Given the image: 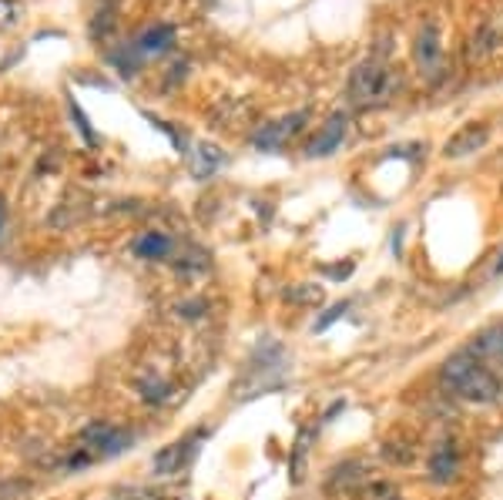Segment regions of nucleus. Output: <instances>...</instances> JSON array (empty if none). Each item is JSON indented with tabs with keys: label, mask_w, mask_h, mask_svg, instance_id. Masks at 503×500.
Returning <instances> with one entry per match:
<instances>
[{
	"label": "nucleus",
	"mask_w": 503,
	"mask_h": 500,
	"mask_svg": "<svg viewBox=\"0 0 503 500\" xmlns=\"http://www.w3.org/2000/svg\"><path fill=\"white\" fill-rule=\"evenodd\" d=\"M134 443V433L131 430L118 427L111 420H91L88 427L78 433V447L71 450V457L64 460V467L68 470H84L98 464V460H111L118 453Z\"/></svg>",
	"instance_id": "2"
},
{
	"label": "nucleus",
	"mask_w": 503,
	"mask_h": 500,
	"mask_svg": "<svg viewBox=\"0 0 503 500\" xmlns=\"http://www.w3.org/2000/svg\"><path fill=\"white\" fill-rule=\"evenodd\" d=\"M346 309H350V303H336V306H332V309H329L326 316H322V319H316V326H312V329H316V333H322V329H329V326L336 323L340 316H346Z\"/></svg>",
	"instance_id": "17"
},
{
	"label": "nucleus",
	"mask_w": 503,
	"mask_h": 500,
	"mask_svg": "<svg viewBox=\"0 0 503 500\" xmlns=\"http://www.w3.org/2000/svg\"><path fill=\"white\" fill-rule=\"evenodd\" d=\"M222 165H225V155H222L215 145H198L195 151H192V175L202 178V182L215 175Z\"/></svg>",
	"instance_id": "13"
},
{
	"label": "nucleus",
	"mask_w": 503,
	"mask_h": 500,
	"mask_svg": "<svg viewBox=\"0 0 503 500\" xmlns=\"http://www.w3.org/2000/svg\"><path fill=\"white\" fill-rule=\"evenodd\" d=\"M426 470H430L433 484H450L460 474V450H456V443L453 440L436 443L430 450V457H426Z\"/></svg>",
	"instance_id": "9"
},
{
	"label": "nucleus",
	"mask_w": 503,
	"mask_h": 500,
	"mask_svg": "<svg viewBox=\"0 0 503 500\" xmlns=\"http://www.w3.org/2000/svg\"><path fill=\"white\" fill-rule=\"evenodd\" d=\"M4 222H7V205H4V198H0V232H4Z\"/></svg>",
	"instance_id": "19"
},
{
	"label": "nucleus",
	"mask_w": 503,
	"mask_h": 500,
	"mask_svg": "<svg viewBox=\"0 0 503 500\" xmlns=\"http://www.w3.org/2000/svg\"><path fill=\"white\" fill-rule=\"evenodd\" d=\"M346 135H350V115H346V111H336V115H329L326 121H322V128L316 131V138L306 145V155L309 158L332 155V151L346 141Z\"/></svg>",
	"instance_id": "7"
},
{
	"label": "nucleus",
	"mask_w": 503,
	"mask_h": 500,
	"mask_svg": "<svg viewBox=\"0 0 503 500\" xmlns=\"http://www.w3.org/2000/svg\"><path fill=\"white\" fill-rule=\"evenodd\" d=\"M202 437H205V430H195V433H188V437H182V440H175V443L162 447L152 457V470L158 474V477H175V474H182V470L195 460Z\"/></svg>",
	"instance_id": "5"
},
{
	"label": "nucleus",
	"mask_w": 503,
	"mask_h": 500,
	"mask_svg": "<svg viewBox=\"0 0 503 500\" xmlns=\"http://www.w3.org/2000/svg\"><path fill=\"white\" fill-rule=\"evenodd\" d=\"M396 91H400V74L376 57L356 64L346 81V98L352 108H386L396 98Z\"/></svg>",
	"instance_id": "3"
},
{
	"label": "nucleus",
	"mask_w": 503,
	"mask_h": 500,
	"mask_svg": "<svg viewBox=\"0 0 503 500\" xmlns=\"http://www.w3.org/2000/svg\"><path fill=\"white\" fill-rule=\"evenodd\" d=\"M17 24V4L14 0H0V31H7Z\"/></svg>",
	"instance_id": "18"
},
{
	"label": "nucleus",
	"mask_w": 503,
	"mask_h": 500,
	"mask_svg": "<svg viewBox=\"0 0 503 500\" xmlns=\"http://www.w3.org/2000/svg\"><path fill=\"white\" fill-rule=\"evenodd\" d=\"M306 121H309V111H292V115L278 118L272 125H262L256 135H252V148H258V151H278L288 138H296L299 131L306 128Z\"/></svg>",
	"instance_id": "6"
},
{
	"label": "nucleus",
	"mask_w": 503,
	"mask_h": 500,
	"mask_svg": "<svg viewBox=\"0 0 503 500\" xmlns=\"http://www.w3.org/2000/svg\"><path fill=\"white\" fill-rule=\"evenodd\" d=\"M503 44V34L497 24H483V27H477L473 31V41H470V57L473 61H487V57H493V54L500 51Z\"/></svg>",
	"instance_id": "12"
},
{
	"label": "nucleus",
	"mask_w": 503,
	"mask_h": 500,
	"mask_svg": "<svg viewBox=\"0 0 503 500\" xmlns=\"http://www.w3.org/2000/svg\"><path fill=\"white\" fill-rule=\"evenodd\" d=\"M286 299L292 306H319L322 303V289L319 286H292L286 292Z\"/></svg>",
	"instance_id": "16"
},
{
	"label": "nucleus",
	"mask_w": 503,
	"mask_h": 500,
	"mask_svg": "<svg viewBox=\"0 0 503 500\" xmlns=\"http://www.w3.org/2000/svg\"><path fill=\"white\" fill-rule=\"evenodd\" d=\"M487 141H490V128L483 125V121H466V125L456 128V131L443 141V155L466 158V155H473V151H480Z\"/></svg>",
	"instance_id": "8"
},
{
	"label": "nucleus",
	"mask_w": 503,
	"mask_h": 500,
	"mask_svg": "<svg viewBox=\"0 0 503 500\" xmlns=\"http://www.w3.org/2000/svg\"><path fill=\"white\" fill-rule=\"evenodd\" d=\"M440 380L453 396H460L463 403L473 407H490L503 396V380L497 370L483 363L480 356H473L470 349L453 353L446 363L440 366Z\"/></svg>",
	"instance_id": "1"
},
{
	"label": "nucleus",
	"mask_w": 503,
	"mask_h": 500,
	"mask_svg": "<svg viewBox=\"0 0 503 500\" xmlns=\"http://www.w3.org/2000/svg\"><path fill=\"white\" fill-rule=\"evenodd\" d=\"M68 108H71V118H74V125H78V131H81V138H84V145H101V138H98V131H94L91 128V118L84 115L81 111V105H78V101H68Z\"/></svg>",
	"instance_id": "15"
},
{
	"label": "nucleus",
	"mask_w": 503,
	"mask_h": 500,
	"mask_svg": "<svg viewBox=\"0 0 503 500\" xmlns=\"http://www.w3.org/2000/svg\"><path fill=\"white\" fill-rule=\"evenodd\" d=\"M131 252L134 259L141 262H164L172 259V252H175V239L172 235H164V232H141L138 239L131 242Z\"/></svg>",
	"instance_id": "10"
},
{
	"label": "nucleus",
	"mask_w": 503,
	"mask_h": 500,
	"mask_svg": "<svg viewBox=\"0 0 503 500\" xmlns=\"http://www.w3.org/2000/svg\"><path fill=\"white\" fill-rule=\"evenodd\" d=\"M473 356H480L483 363L490 366H497L503 373V326H490V329H483V333H477L473 336V343L466 346Z\"/></svg>",
	"instance_id": "11"
},
{
	"label": "nucleus",
	"mask_w": 503,
	"mask_h": 500,
	"mask_svg": "<svg viewBox=\"0 0 503 500\" xmlns=\"http://www.w3.org/2000/svg\"><path fill=\"white\" fill-rule=\"evenodd\" d=\"M360 500H400V490H396V484H390V480H366L360 490Z\"/></svg>",
	"instance_id": "14"
},
{
	"label": "nucleus",
	"mask_w": 503,
	"mask_h": 500,
	"mask_svg": "<svg viewBox=\"0 0 503 500\" xmlns=\"http://www.w3.org/2000/svg\"><path fill=\"white\" fill-rule=\"evenodd\" d=\"M493 276H503V255H500V262H497V269H493Z\"/></svg>",
	"instance_id": "20"
},
{
	"label": "nucleus",
	"mask_w": 503,
	"mask_h": 500,
	"mask_svg": "<svg viewBox=\"0 0 503 500\" xmlns=\"http://www.w3.org/2000/svg\"><path fill=\"white\" fill-rule=\"evenodd\" d=\"M413 61L420 68L423 81L436 84L443 78V37L436 21H426L416 34V44H413Z\"/></svg>",
	"instance_id": "4"
}]
</instances>
